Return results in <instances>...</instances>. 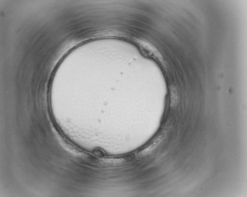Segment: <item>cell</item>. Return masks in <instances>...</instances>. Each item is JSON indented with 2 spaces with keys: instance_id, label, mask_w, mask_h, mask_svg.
<instances>
[{
  "instance_id": "obj_1",
  "label": "cell",
  "mask_w": 247,
  "mask_h": 197,
  "mask_svg": "<svg viewBox=\"0 0 247 197\" xmlns=\"http://www.w3.org/2000/svg\"><path fill=\"white\" fill-rule=\"evenodd\" d=\"M171 104L173 106H174L177 104L178 100L177 91L174 87H172L171 88Z\"/></svg>"
}]
</instances>
